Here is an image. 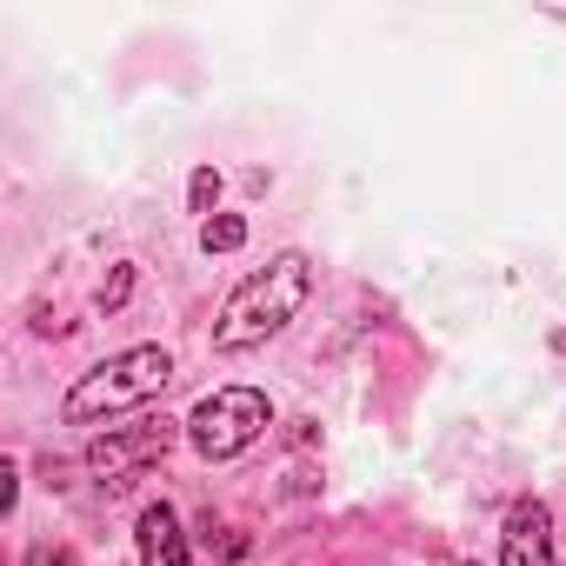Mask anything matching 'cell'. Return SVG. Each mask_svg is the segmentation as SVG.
Masks as SVG:
<instances>
[{"label": "cell", "mask_w": 566, "mask_h": 566, "mask_svg": "<svg viewBox=\"0 0 566 566\" xmlns=\"http://www.w3.org/2000/svg\"><path fill=\"white\" fill-rule=\"evenodd\" d=\"M266 394H253V387H220V394H207L200 407H193V420H187V433H193V447L207 453V460H227V453H240V447H253L260 433H266Z\"/></svg>", "instance_id": "3957f363"}, {"label": "cell", "mask_w": 566, "mask_h": 566, "mask_svg": "<svg viewBox=\"0 0 566 566\" xmlns=\"http://www.w3.org/2000/svg\"><path fill=\"white\" fill-rule=\"evenodd\" d=\"M174 420L160 413V420H134V427H114V433H101L94 447H87V467L101 473V480H120V473H134V467H147V460H160L167 447H174Z\"/></svg>", "instance_id": "277c9868"}, {"label": "cell", "mask_w": 566, "mask_h": 566, "mask_svg": "<svg viewBox=\"0 0 566 566\" xmlns=\"http://www.w3.org/2000/svg\"><path fill=\"white\" fill-rule=\"evenodd\" d=\"M167 380H174V360H167V347H127V354L101 360L94 374H81L61 413H67L74 427H87V420H107V413H120V407H140V400H154Z\"/></svg>", "instance_id": "7a4b0ae2"}, {"label": "cell", "mask_w": 566, "mask_h": 566, "mask_svg": "<svg viewBox=\"0 0 566 566\" xmlns=\"http://www.w3.org/2000/svg\"><path fill=\"white\" fill-rule=\"evenodd\" d=\"M500 566H553V520L539 500H520L500 533Z\"/></svg>", "instance_id": "5b68a950"}, {"label": "cell", "mask_w": 566, "mask_h": 566, "mask_svg": "<svg viewBox=\"0 0 566 566\" xmlns=\"http://www.w3.org/2000/svg\"><path fill=\"white\" fill-rule=\"evenodd\" d=\"M140 566H187V533H180L174 506L140 513Z\"/></svg>", "instance_id": "8992f818"}, {"label": "cell", "mask_w": 566, "mask_h": 566, "mask_svg": "<svg viewBox=\"0 0 566 566\" xmlns=\"http://www.w3.org/2000/svg\"><path fill=\"white\" fill-rule=\"evenodd\" d=\"M307 294H314V266H307V253H280V260H266L260 273L240 280L233 301L220 307L213 347H220V354H247V347L273 340L280 327H287V321L307 307Z\"/></svg>", "instance_id": "6da1fadb"}, {"label": "cell", "mask_w": 566, "mask_h": 566, "mask_svg": "<svg viewBox=\"0 0 566 566\" xmlns=\"http://www.w3.org/2000/svg\"><path fill=\"white\" fill-rule=\"evenodd\" d=\"M200 240H207V253H233V247L247 240V220H233V213L213 220V213H207V233H200Z\"/></svg>", "instance_id": "52a82bcc"}, {"label": "cell", "mask_w": 566, "mask_h": 566, "mask_svg": "<svg viewBox=\"0 0 566 566\" xmlns=\"http://www.w3.org/2000/svg\"><path fill=\"white\" fill-rule=\"evenodd\" d=\"M127 287H134V266H120L107 287H101V307H120V301H127Z\"/></svg>", "instance_id": "9c48e42d"}, {"label": "cell", "mask_w": 566, "mask_h": 566, "mask_svg": "<svg viewBox=\"0 0 566 566\" xmlns=\"http://www.w3.org/2000/svg\"><path fill=\"white\" fill-rule=\"evenodd\" d=\"M187 193H193V213H207V207H213V200H220V174H213V167H200V174H193V187H187Z\"/></svg>", "instance_id": "ba28073f"}]
</instances>
